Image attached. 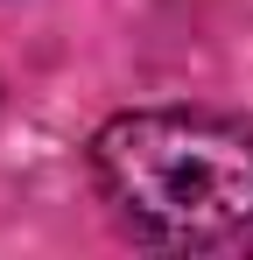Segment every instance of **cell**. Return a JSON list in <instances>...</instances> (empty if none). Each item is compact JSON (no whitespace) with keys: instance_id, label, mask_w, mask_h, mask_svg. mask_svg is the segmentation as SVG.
Instances as JSON below:
<instances>
[{"instance_id":"cell-1","label":"cell","mask_w":253,"mask_h":260,"mask_svg":"<svg viewBox=\"0 0 253 260\" xmlns=\"http://www.w3.org/2000/svg\"><path fill=\"white\" fill-rule=\"evenodd\" d=\"M91 176L113 211L162 246H211L253 225V134L225 113H120L91 134Z\"/></svg>"}]
</instances>
